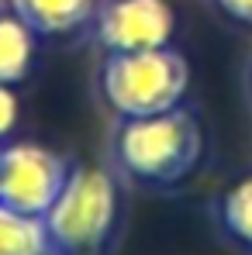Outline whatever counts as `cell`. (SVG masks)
<instances>
[{"instance_id":"cell-1","label":"cell","mask_w":252,"mask_h":255,"mask_svg":"<svg viewBox=\"0 0 252 255\" xmlns=\"http://www.w3.org/2000/svg\"><path fill=\"white\" fill-rule=\"evenodd\" d=\"M204 155V131L183 104L166 114L128 118L114 128V162L128 179L166 190L183 183Z\"/></svg>"},{"instance_id":"cell-2","label":"cell","mask_w":252,"mask_h":255,"mask_svg":"<svg viewBox=\"0 0 252 255\" xmlns=\"http://www.w3.org/2000/svg\"><path fill=\"white\" fill-rule=\"evenodd\" d=\"M97 86L118 121L166 114L187 97L190 62L173 45L145 52H107L97 69Z\"/></svg>"},{"instance_id":"cell-3","label":"cell","mask_w":252,"mask_h":255,"mask_svg":"<svg viewBox=\"0 0 252 255\" xmlns=\"http://www.w3.org/2000/svg\"><path fill=\"white\" fill-rule=\"evenodd\" d=\"M118 224V186L107 169L73 166L45 214L52 255H100Z\"/></svg>"},{"instance_id":"cell-4","label":"cell","mask_w":252,"mask_h":255,"mask_svg":"<svg viewBox=\"0 0 252 255\" xmlns=\"http://www.w3.org/2000/svg\"><path fill=\"white\" fill-rule=\"evenodd\" d=\"M73 162L38 141H10L0 152V204L10 211L45 217L62 193Z\"/></svg>"},{"instance_id":"cell-5","label":"cell","mask_w":252,"mask_h":255,"mask_svg":"<svg viewBox=\"0 0 252 255\" xmlns=\"http://www.w3.org/2000/svg\"><path fill=\"white\" fill-rule=\"evenodd\" d=\"M176 14L166 0H104L93 14V38L104 52H145L173 38Z\"/></svg>"},{"instance_id":"cell-6","label":"cell","mask_w":252,"mask_h":255,"mask_svg":"<svg viewBox=\"0 0 252 255\" xmlns=\"http://www.w3.org/2000/svg\"><path fill=\"white\" fill-rule=\"evenodd\" d=\"M10 14L21 17L35 35H69L93 21L100 0H7Z\"/></svg>"},{"instance_id":"cell-7","label":"cell","mask_w":252,"mask_h":255,"mask_svg":"<svg viewBox=\"0 0 252 255\" xmlns=\"http://www.w3.org/2000/svg\"><path fill=\"white\" fill-rule=\"evenodd\" d=\"M31 55H35V31L21 17L0 14V83H21L31 69Z\"/></svg>"},{"instance_id":"cell-8","label":"cell","mask_w":252,"mask_h":255,"mask_svg":"<svg viewBox=\"0 0 252 255\" xmlns=\"http://www.w3.org/2000/svg\"><path fill=\"white\" fill-rule=\"evenodd\" d=\"M0 255H52L45 217H31L0 204Z\"/></svg>"},{"instance_id":"cell-9","label":"cell","mask_w":252,"mask_h":255,"mask_svg":"<svg viewBox=\"0 0 252 255\" xmlns=\"http://www.w3.org/2000/svg\"><path fill=\"white\" fill-rule=\"evenodd\" d=\"M218 221L225 228V235L249 249L252 252V176L249 179H239L225 197H221V207H218Z\"/></svg>"},{"instance_id":"cell-10","label":"cell","mask_w":252,"mask_h":255,"mask_svg":"<svg viewBox=\"0 0 252 255\" xmlns=\"http://www.w3.org/2000/svg\"><path fill=\"white\" fill-rule=\"evenodd\" d=\"M14 125H17V97L10 86L0 83V141L14 131Z\"/></svg>"},{"instance_id":"cell-11","label":"cell","mask_w":252,"mask_h":255,"mask_svg":"<svg viewBox=\"0 0 252 255\" xmlns=\"http://www.w3.org/2000/svg\"><path fill=\"white\" fill-rule=\"evenodd\" d=\"M232 21H242V24H252V0H214Z\"/></svg>"},{"instance_id":"cell-12","label":"cell","mask_w":252,"mask_h":255,"mask_svg":"<svg viewBox=\"0 0 252 255\" xmlns=\"http://www.w3.org/2000/svg\"><path fill=\"white\" fill-rule=\"evenodd\" d=\"M0 152H3V141H0Z\"/></svg>"}]
</instances>
